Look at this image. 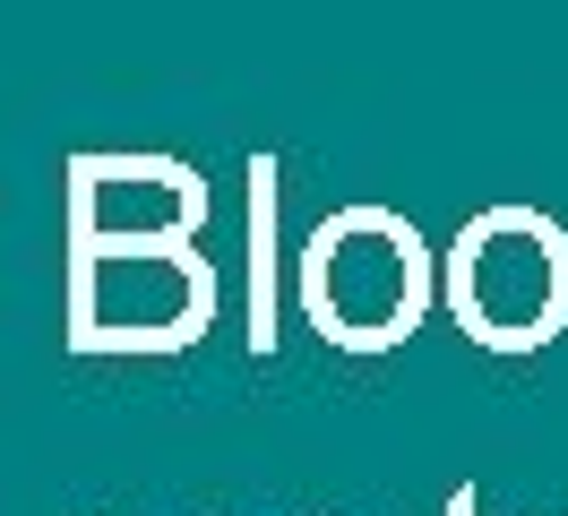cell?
<instances>
[{"instance_id": "obj_5", "label": "cell", "mask_w": 568, "mask_h": 516, "mask_svg": "<svg viewBox=\"0 0 568 516\" xmlns=\"http://www.w3.org/2000/svg\"><path fill=\"white\" fill-rule=\"evenodd\" d=\"M242 181H250V353L267 362V353H276V336H284V318H276V284H284V250H276L284 164H276V155H250Z\"/></svg>"}, {"instance_id": "obj_6", "label": "cell", "mask_w": 568, "mask_h": 516, "mask_svg": "<svg viewBox=\"0 0 568 516\" xmlns=\"http://www.w3.org/2000/svg\"><path fill=\"white\" fill-rule=\"evenodd\" d=\"M448 516H474V482H465V490H448Z\"/></svg>"}, {"instance_id": "obj_2", "label": "cell", "mask_w": 568, "mask_h": 516, "mask_svg": "<svg viewBox=\"0 0 568 516\" xmlns=\"http://www.w3.org/2000/svg\"><path fill=\"white\" fill-rule=\"evenodd\" d=\"M439 302L483 353H542L568 327V224L542 206H483L439 250Z\"/></svg>"}, {"instance_id": "obj_1", "label": "cell", "mask_w": 568, "mask_h": 516, "mask_svg": "<svg viewBox=\"0 0 568 516\" xmlns=\"http://www.w3.org/2000/svg\"><path fill=\"white\" fill-rule=\"evenodd\" d=\"M293 302L336 353H396L439 302V250L396 206H336L293 259Z\"/></svg>"}, {"instance_id": "obj_3", "label": "cell", "mask_w": 568, "mask_h": 516, "mask_svg": "<svg viewBox=\"0 0 568 516\" xmlns=\"http://www.w3.org/2000/svg\"><path fill=\"white\" fill-rule=\"evenodd\" d=\"M215 302L199 241H70V353H190Z\"/></svg>"}, {"instance_id": "obj_4", "label": "cell", "mask_w": 568, "mask_h": 516, "mask_svg": "<svg viewBox=\"0 0 568 516\" xmlns=\"http://www.w3.org/2000/svg\"><path fill=\"white\" fill-rule=\"evenodd\" d=\"M70 241H207V172L181 155H104L87 146L61 164Z\"/></svg>"}]
</instances>
